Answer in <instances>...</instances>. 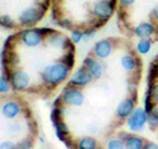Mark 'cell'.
Masks as SVG:
<instances>
[{
  "instance_id": "cell-1",
  "label": "cell",
  "mask_w": 158,
  "mask_h": 149,
  "mask_svg": "<svg viewBox=\"0 0 158 149\" xmlns=\"http://www.w3.org/2000/svg\"><path fill=\"white\" fill-rule=\"evenodd\" d=\"M69 74H70V67L65 62L58 61V62L49 63V65H46L42 69L41 79L46 86L56 87L66 81Z\"/></svg>"
},
{
  "instance_id": "cell-2",
  "label": "cell",
  "mask_w": 158,
  "mask_h": 149,
  "mask_svg": "<svg viewBox=\"0 0 158 149\" xmlns=\"http://www.w3.org/2000/svg\"><path fill=\"white\" fill-rule=\"evenodd\" d=\"M52 29H34V28H27L19 34V38L27 48H37L42 44L45 40L46 34H50Z\"/></svg>"
},
{
  "instance_id": "cell-3",
  "label": "cell",
  "mask_w": 158,
  "mask_h": 149,
  "mask_svg": "<svg viewBox=\"0 0 158 149\" xmlns=\"http://www.w3.org/2000/svg\"><path fill=\"white\" fill-rule=\"evenodd\" d=\"M59 98H61L63 106H69V107H81L85 104L86 100L83 91L79 87H74V86H66Z\"/></svg>"
},
{
  "instance_id": "cell-4",
  "label": "cell",
  "mask_w": 158,
  "mask_h": 149,
  "mask_svg": "<svg viewBox=\"0 0 158 149\" xmlns=\"http://www.w3.org/2000/svg\"><path fill=\"white\" fill-rule=\"evenodd\" d=\"M148 115H149V112L144 107L136 108L132 115L127 119V126L129 128V131L140 132L144 130L145 124H148Z\"/></svg>"
},
{
  "instance_id": "cell-5",
  "label": "cell",
  "mask_w": 158,
  "mask_h": 149,
  "mask_svg": "<svg viewBox=\"0 0 158 149\" xmlns=\"http://www.w3.org/2000/svg\"><path fill=\"white\" fill-rule=\"evenodd\" d=\"M113 11H115V7H113V3L110 2V0H96L91 7L92 15L99 20H102L103 23L107 21L112 16Z\"/></svg>"
},
{
  "instance_id": "cell-6",
  "label": "cell",
  "mask_w": 158,
  "mask_h": 149,
  "mask_svg": "<svg viewBox=\"0 0 158 149\" xmlns=\"http://www.w3.org/2000/svg\"><path fill=\"white\" fill-rule=\"evenodd\" d=\"M44 15V9H41L37 6L28 7L25 9H23L19 15V23L24 27H31L34 25L38 20H41Z\"/></svg>"
},
{
  "instance_id": "cell-7",
  "label": "cell",
  "mask_w": 158,
  "mask_h": 149,
  "mask_svg": "<svg viewBox=\"0 0 158 149\" xmlns=\"http://www.w3.org/2000/svg\"><path fill=\"white\" fill-rule=\"evenodd\" d=\"M9 81L15 90L17 91H24L32 84V78L31 75L24 71V70H13L12 73H9Z\"/></svg>"
},
{
  "instance_id": "cell-8",
  "label": "cell",
  "mask_w": 158,
  "mask_h": 149,
  "mask_svg": "<svg viewBox=\"0 0 158 149\" xmlns=\"http://www.w3.org/2000/svg\"><path fill=\"white\" fill-rule=\"evenodd\" d=\"M83 66L91 74L92 79H100L103 77V71L107 69L106 63L100 62L96 57H90V56L86 57V59L83 61Z\"/></svg>"
},
{
  "instance_id": "cell-9",
  "label": "cell",
  "mask_w": 158,
  "mask_h": 149,
  "mask_svg": "<svg viewBox=\"0 0 158 149\" xmlns=\"http://www.w3.org/2000/svg\"><path fill=\"white\" fill-rule=\"evenodd\" d=\"M91 81H92L91 74L87 71V69L85 66H82L81 69H78V70L73 74L70 82H69V86L83 88V87L88 86V84L91 83Z\"/></svg>"
},
{
  "instance_id": "cell-10",
  "label": "cell",
  "mask_w": 158,
  "mask_h": 149,
  "mask_svg": "<svg viewBox=\"0 0 158 149\" xmlns=\"http://www.w3.org/2000/svg\"><path fill=\"white\" fill-rule=\"evenodd\" d=\"M21 113V104L15 99H9L2 103V115L6 119H15Z\"/></svg>"
},
{
  "instance_id": "cell-11",
  "label": "cell",
  "mask_w": 158,
  "mask_h": 149,
  "mask_svg": "<svg viewBox=\"0 0 158 149\" xmlns=\"http://www.w3.org/2000/svg\"><path fill=\"white\" fill-rule=\"evenodd\" d=\"M46 42L52 48L57 49V50H66V49L69 48V44H70L65 34L54 32V31L46 36Z\"/></svg>"
},
{
  "instance_id": "cell-12",
  "label": "cell",
  "mask_w": 158,
  "mask_h": 149,
  "mask_svg": "<svg viewBox=\"0 0 158 149\" xmlns=\"http://www.w3.org/2000/svg\"><path fill=\"white\" fill-rule=\"evenodd\" d=\"M94 57L98 59H107L112 53V44L110 40H100V41L95 42L92 48Z\"/></svg>"
},
{
  "instance_id": "cell-13",
  "label": "cell",
  "mask_w": 158,
  "mask_h": 149,
  "mask_svg": "<svg viewBox=\"0 0 158 149\" xmlns=\"http://www.w3.org/2000/svg\"><path fill=\"white\" fill-rule=\"evenodd\" d=\"M135 100L131 98H125L118 103V106L116 108V116L118 119H128L129 117L133 111H135Z\"/></svg>"
},
{
  "instance_id": "cell-14",
  "label": "cell",
  "mask_w": 158,
  "mask_h": 149,
  "mask_svg": "<svg viewBox=\"0 0 158 149\" xmlns=\"http://www.w3.org/2000/svg\"><path fill=\"white\" fill-rule=\"evenodd\" d=\"M133 32H135V36L138 38H150L156 33V28L152 23L142 21L135 27Z\"/></svg>"
},
{
  "instance_id": "cell-15",
  "label": "cell",
  "mask_w": 158,
  "mask_h": 149,
  "mask_svg": "<svg viewBox=\"0 0 158 149\" xmlns=\"http://www.w3.org/2000/svg\"><path fill=\"white\" fill-rule=\"evenodd\" d=\"M145 140L142 138L141 136H137V135H129L125 140V149H144L145 147Z\"/></svg>"
},
{
  "instance_id": "cell-16",
  "label": "cell",
  "mask_w": 158,
  "mask_h": 149,
  "mask_svg": "<svg viewBox=\"0 0 158 149\" xmlns=\"http://www.w3.org/2000/svg\"><path fill=\"white\" fill-rule=\"evenodd\" d=\"M53 126H54V132H56V136H57L61 141L65 143L67 138H70V137H69V135H70V131H69L67 124L63 121V120L54 123Z\"/></svg>"
},
{
  "instance_id": "cell-17",
  "label": "cell",
  "mask_w": 158,
  "mask_h": 149,
  "mask_svg": "<svg viewBox=\"0 0 158 149\" xmlns=\"http://www.w3.org/2000/svg\"><path fill=\"white\" fill-rule=\"evenodd\" d=\"M137 63H138V61L132 54H124V56H121V58H120V66L124 69L125 71H135L137 67Z\"/></svg>"
},
{
  "instance_id": "cell-18",
  "label": "cell",
  "mask_w": 158,
  "mask_h": 149,
  "mask_svg": "<svg viewBox=\"0 0 158 149\" xmlns=\"http://www.w3.org/2000/svg\"><path fill=\"white\" fill-rule=\"evenodd\" d=\"M78 149H98V141L92 136H83L77 141Z\"/></svg>"
},
{
  "instance_id": "cell-19",
  "label": "cell",
  "mask_w": 158,
  "mask_h": 149,
  "mask_svg": "<svg viewBox=\"0 0 158 149\" xmlns=\"http://www.w3.org/2000/svg\"><path fill=\"white\" fill-rule=\"evenodd\" d=\"M150 48H152V41H150V38H140L137 41L136 44V50L137 53H140V54H148L150 52Z\"/></svg>"
},
{
  "instance_id": "cell-20",
  "label": "cell",
  "mask_w": 158,
  "mask_h": 149,
  "mask_svg": "<svg viewBox=\"0 0 158 149\" xmlns=\"http://www.w3.org/2000/svg\"><path fill=\"white\" fill-rule=\"evenodd\" d=\"M144 108L148 112H150L156 108V102H154V99L152 98L150 91H148V90H146L145 96H144Z\"/></svg>"
},
{
  "instance_id": "cell-21",
  "label": "cell",
  "mask_w": 158,
  "mask_h": 149,
  "mask_svg": "<svg viewBox=\"0 0 158 149\" xmlns=\"http://www.w3.org/2000/svg\"><path fill=\"white\" fill-rule=\"evenodd\" d=\"M11 86L12 84H11V81H9V77L2 74V77H0V92L7 94L9 91V88H11Z\"/></svg>"
},
{
  "instance_id": "cell-22",
  "label": "cell",
  "mask_w": 158,
  "mask_h": 149,
  "mask_svg": "<svg viewBox=\"0 0 158 149\" xmlns=\"http://www.w3.org/2000/svg\"><path fill=\"white\" fill-rule=\"evenodd\" d=\"M148 124H149L152 130L158 127V108H154L153 111L149 112V115H148Z\"/></svg>"
},
{
  "instance_id": "cell-23",
  "label": "cell",
  "mask_w": 158,
  "mask_h": 149,
  "mask_svg": "<svg viewBox=\"0 0 158 149\" xmlns=\"http://www.w3.org/2000/svg\"><path fill=\"white\" fill-rule=\"evenodd\" d=\"M107 149H125V144L121 138H111L107 141Z\"/></svg>"
},
{
  "instance_id": "cell-24",
  "label": "cell",
  "mask_w": 158,
  "mask_h": 149,
  "mask_svg": "<svg viewBox=\"0 0 158 149\" xmlns=\"http://www.w3.org/2000/svg\"><path fill=\"white\" fill-rule=\"evenodd\" d=\"M33 148V138L24 137L19 143H16V149H32Z\"/></svg>"
},
{
  "instance_id": "cell-25",
  "label": "cell",
  "mask_w": 158,
  "mask_h": 149,
  "mask_svg": "<svg viewBox=\"0 0 158 149\" xmlns=\"http://www.w3.org/2000/svg\"><path fill=\"white\" fill-rule=\"evenodd\" d=\"M20 132H21V126L19 123H12L9 126H7L6 128V133L8 136H16Z\"/></svg>"
},
{
  "instance_id": "cell-26",
  "label": "cell",
  "mask_w": 158,
  "mask_h": 149,
  "mask_svg": "<svg viewBox=\"0 0 158 149\" xmlns=\"http://www.w3.org/2000/svg\"><path fill=\"white\" fill-rule=\"evenodd\" d=\"M85 37V32L82 31H73L71 34H70V40L73 44H79Z\"/></svg>"
},
{
  "instance_id": "cell-27",
  "label": "cell",
  "mask_w": 158,
  "mask_h": 149,
  "mask_svg": "<svg viewBox=\"0 0 158 149\" xmlns=\"http://www.w3.org/2000/svg\"><path fill=\"white\" fill-rule=\"evenodd\" d=\"M61 61H62V62H65L66 65L71 69L73 65H74V54H73V53H65V54L62 56Z\"/></svg>"
},
{
  "instance_id": "cell-28",
  "label": "cell",
  "mask_w": 158,
  "mask_h": 149,
  "mask_svg": "<svg viewBox=\"0 0 158 149\" xmlns=\"http://www.w3.org/2000/svg\"><path fill=\"white\" fill-rule=\"evenodd\" d=\"M148 91H150L152 98L154 99L156 103H158V84H150V86H148Z\"/></svg>"
},
{
  "instance_id": "cell-29",
  "label": "cell",
  "mask_w": 158,
  "mask_h": 149,
  "mask_svg": "<svg viewBox=\"0 0 158 149\" xmlns=\"http://www.w3.org/2000/svg\"><path fill=\"white\" fill-rule=\"evenodd\" d=\"M2 25L6 27V29H12L15 27V23L8 16H4V15H3V16H2Z\"/></svg>"
},
{
  "instance_id": "cell-30",
  "label": "cell",
  "mask_w": 158,
  "mask_h": 149,
  "mask_svg": "<svg viewBox=\"0 0 158 149\" xmlns=\"http://www.w3.org/2000/svg\"><path fill=\"white\" fill-rule=\"evenodd\" d=\"M0 149H16V144L13 141H3L0 144Z\"/></svg>"
},
{
  "instance_id": "cell-31",
  "label": "cell",
  "mask_w": 158,
  "mask_h": 149,
  "mask_svg": "<svg viewBox=\"0 0 158 149\" xmlns=\"http://www.w3.org/2000/svg\"><path fill=\"white\" fill-rule=\"evenodd\" d=\"M95 29H87V31H85V37L87 38H92L94 36H95Z\"/></svg>"
},
{
  "instance_id": "cell-32",
  "label": "cell",
  "mask_w": 158,
  "mask_h": 149,
  "mask_svg": "<svg viewBox=\"0 0 158 149\" xmlns=\"http://www.w3.org/2000/svg\"><path fill=\"white\" fill-rule=\"evenodd\" d=\"M144 149H158V145H157V144H154V143L146 141V143H145Z\"/></svg>"
},
{
  "instance_id": "cell-33",
  "label": "cell",
  "mask_w": 158,
  "mask_h": 149,
  "mask_svg": "<svg viewBox=\"0 0 158 149\" xmlns=\"http://www.w3.org/2000/svg\"><path fill=\"white\" fill-rule=\"evenodd\" d=\"M118 2H120V4H121V6L129 7V6H132V4H135V2H136V0H118Z\"/></svg>"
},
{
  "instance_id": "cell-34",
  "label": "cell",
  "mask_w": 158,
  "mask_h": 149,
  "mask_svg": "<svg viewBox=\"0 0 158 149\" xmlns=\"http://www.w3.org/2000/svg\"><path fill=\"white\" fill-rule=\"evenodd\" d=\"M153 17L158 21V6H156L154 8H153Z\"/></svg>"
},
{
  "instance_id": "cell-35",
  "label": "cell",
  "mask_w": 158,
  "mask_h": 149,
  "mask_svg": "<svg viewBox=\"0 0 158 149\" xmlns=\"http://www.w3.org/2000/svg\"><path fill=\"white\" fill-rule=\"evenodd\" d=\"M71 149H78V148H77V147H74V148H71Z\"/></svg>"
},
{
  "instance_id": "cell-36",
  "label": "cell",
  "mask_w": 158,
  "mask_h": 149,
  "mask_svg": "<svg viewBox=\"0 0 158 149\" xmlns=\"http://www.w3.org/2000/svg\"><path fill=\"white\" fill-rule=\"evenodd\" d=\"M98 149H103V148H98Z\"/></svg>"
}]
</instances>
